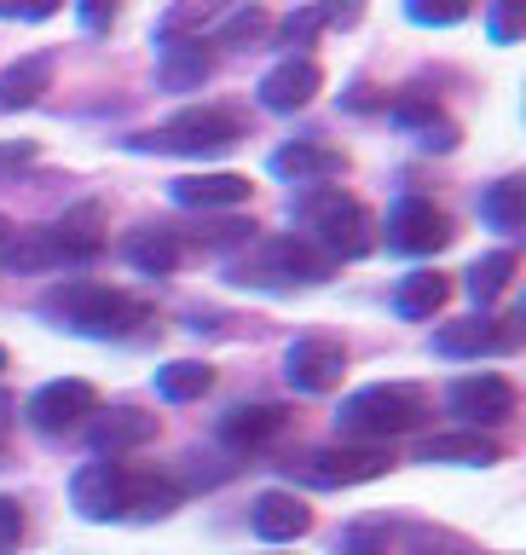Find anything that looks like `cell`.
<instances>
[{"instance_id": "1", "label": "cell", "mask_w": 526, "mask_h": 555, "mask_svg": "<svg viewBox=\"0 0 526 555\" xmlns=\"http://www.w3.org/2000/svg\"><path fill=\"white\" fill-rule=\"evenodd\" d=\"M41 312L64 319L76 336H139L151 324V307L133 301L128 289L93 284V278H64L41 295Z\"/></svg>"}, {"instance_id": "2", "label": "cell", "mask_w": 526, "mask_h": 555, "mask_svg": "<svg viewBox=\"0 0 526 555\" xmlns=\"http://www.w3.org/2000/svg\"><path fill=\"white\" fill-rule=\"evenodd\" d=\"M428 399L416 388H399V382H376V388H359L342 399L336 428L342 440H399V434L423 428Z\"/></svg>"}, {"instance_id": "3", "label": "cell", "mask_w": 526, "mask_h": 555, "mask_svg": "<svg viewBox=\"0 0 526 555\" xmlns=\"http://www.w3.org/2000/svg\"><path fill=\"white\" fill-rule=\"evenodd\" d=\"M295 215L302 225L312 232V243L330 255V260H354L371 249V215H364V203L354 191L342 185H307L302 203H295Z\"/></svg>"}, {"instance_id": "4", "label": "cell", "mask_w": 526, "mask_h": 555, "mask_svg": "<svg viewBox=\"0 0 526 555\" xmlns=\"http://www.w3.org/2000/svg\"><path fill=\"white\" fill-rule=\"evenodd\" d=\"M238 284H255V289H284V284H324L330 278V255L307 237H267L255 243L249 255L232 267Z\"/></svg>"}, {"instance_id": "5", "label": "cell", "mask_w": 526, "mask_h": 555, "mask_svg": "<svg viewBox=\"0 0 526 555\" xmlns=\"http://www.w3.org/2000/svg\"><path fill=\"white\" fill-rule=\"evenodd\" d=\"M243 139V121L232 111H180L174 121H163V128H151V133H133L128 145L133 151H163V156H220V151H232Z\"/></svg>"}, {"instance_id": "6", "label": "cell", "mask_w": 526, "mask_h": 555, "mask_svg": "<svg viewBox=\"0 0 526 555\" xmlns=\"http://www.w3.org/2000/svg\"><path fill=\"white\" fill-rule=\"evenodd\" d=\"M290 468H302L307 486H359V480L388 475L394 457L382 446H324V451H307V457L290 463Z\"/></svg>"}, {"instance_id": "7", "label": "cell", "mask_w": 526, "mask_h": 555, "mask_svg": "<svg viewBox=\"0 0 526 555\" xmlns=\"http://www.w3.org/2000/svg\"><path fill=\"white\" fill-rule=\"evenodd\" d=\"M128 492H133V468L116 463V457H99L76 468V480H69V498H76V509L87 520H121L128 515Z\"/></svg>"}, {"instance_id": "8", "label": "cell", "mask_w": 526, "mask_h": 555, "mask_svg": "<svg viewBox=\"0 0 526 555\" xmlns=\"http://www.w3.org/2000/svg\"><path fill=\"white\" fill-rule=\"evenodd\" d=\"M93 411H99V393H93V382H81V376H59L29 399V423L41 434H76V428L93 423Z\"/></svg>"}, {"instance_id": "9", "label": "cell", "mask_w": 526, "mask_h": 555, "mask_svg": "<svg viewBox=\"0 0 526 555\" xmlns=\"http://www.w3.org/2000/svg\"><path fill=\"white\" fill-rule=\"evenodd\" d=\"M446 405H451V416H463V423H475V428H503L515 416V388L498 371H475V376L451 382Z\"/></svg>"}, {"instance_id": "10", "label": "cell", "mask_w": 526, "mask_h": 555, "mask_svg": "<svg viewBox=\"0 0 526 555\" xmlns=\"http://www.w3.org/2000/svg\"><path fill=\"white\" fill-rule=\"evenodd\" d=\"M388 243L394 249H406V255H434V249H446L451 243V220H446V208H434L428 197H406L388 215Z\"/></svg>"}, {"instance_id": "11", "label": "cell", "mask_w": 526, "mask_h": 555, "mask_svg": "<svg viewBox=\"0 0 526 555\" xmlns=\"http://www.w3.org/2000/svg\"><path fill=\"white\" fill-rule=\"evenodd\" d=\"M342 371H347V353H342V341H330V336H302L284 353V376H290V388H302V393L336 388Z\"/></svg>"}, {"instance_id": "12", "label": "cell", "mask_w": 526, "mask_h": 555, "mask_svg": "<svg viewBox=\"0 0 526 555\" xmlns=\"http://www.w3.org/2000/svg\"><path fill=\"white\" fill-rule=\"evenodd\" d=\"M446 359H480V353H510L521 347V319H463V324H446L434 336Z\"/></svg>"}, {"instance_id": "13", "label": "cell", "mask_w": 526, "mask_h": 555, "mask_svg": "<svg viewBox=\"0 0 526 555\" xmlns=\"http://www.w3.org/2000/svg\"><path fill=\"white\" fill-rule=\"evenodd\" d=\"M319 87H324V69L312 59H302V52H290L284 64H272L260 76V104L267 111H302V104L319 99Z\"/></svg>"}, {"instance_id": "14", "label": "cell", "mask_w": 526, "mask_h": 555, "mask_svg": "<svg viewBox=\"0 0 526 555\" xmlns=\"http://www.w3.org/2000/svg\"><path fill=\"white\" fill-rule=\"evenodd\" d=\"M87 440H93L99 457H121V451H139L145 440H156V416L121 405V411H93L87 423Z\"/></svg>"}, {"instance_id": "15", "label": "cell", "mask_w": 526, "mask_h": 555, "mask_svg": "<svg viewBox=\"0 0 526 555\" xmlns=\"http://www.w3.org/2000/svg\"><path fill=\"white\" fill-rule=\"evenodd\" d=\"M41 232L52 243V260H93L104 249V208L81 203V208H69L59 225H41Z\"/></svg>"}, {"instance_id": "16", "label": "cell", "mask_w": 526, "mask_h": 555, "mask_svg": "<svg viewBox=\"0 0 526 555\" xmlns=\"http://www.w3.org/2000/svg\"><path fill=\"white\" fill-rule=\"evenodd\" d=\"M359 0H307L302 12H290L284 17V29H278V41L284 47H312L324 29H347V24H359Z\"/></svg>"}, {"instance_id": "17", "label": "cell", "mask_w": 526, "mask_h": 555, "mask_svg": "<svg viewBox=\"0 0 526 555\" xmlns=\"http://www.w3.org/2000/svg\"><path fill=\"white\" fill-rule=\"evenodd\" d=\"M249 520H255V532L267 538V544H290V538H302L312 527V509L295 492H260Z\"/></svg>"}, {"instance_id": "18", "label": "cell", "mask_w": 526, "mask_h": 555, "mask_svg": "<svg viewBox=\"0 0 526 555\" xmlns=\"http://www.w3.org/2000/svg\"><path fill=\"white\" fill-rule=\"evenodd\" d=\"M272 173L278 180H295V185H324V180L342 173V151L312 145V139H295V145L272 151Z\"/></svg>"}, {"instance_id": "19", "label": "cell", "mask_w": 526, "mask_h": 555, "mask_svg": "<svg viewBox=\"0 0 526 555\" xmlns=\"http://www.w3.org/2000/svg\"><path fill=\"white\" fill-rule=\"evenodd\" d=\"M174 203L180 208H238V203H249V180L243 173H185V180H174Z\"/></svg>"}, {"instance_id": "20", "label": "cell", "mask_w": 526, "mask_h": 555, "mask_svg": "<svg viewBox=\"0 0 526 555\" xmlns=\"http://www.w3.org/2000/svg\"><path fill=\"white\" fill-rule=\"evenodd\" d=\"M41 93H52V52H29L0 69V111H29Z\"/></svg>"}, {"instance_id": "21", "label": "cell", "mask_w": 526, "mask_h": 555, "mask_svg": "<svg viewBox=\"0 0 526 555\" xmlns=\"http://www.w3.org/2000/svg\"><path fill=\"white\" fill-rule=\"evenodd\" d=\"M208 76H215V59L203 52V41H168V47H163L156 81H163L168 93H191V87H203Z\"/></svg>"}, {"instance_id": "22", "label": "cell", "mask_w": 526, "mask_h": 555, "mask_svg": "<svg viewBox=\"0 0 526 555\" xmlns=\"http://www.w3.org/2000/svg\"><path fill=\"white\" fill-rule=\"evenodd\" d=\"M290 428V411L284 405H238L232 416L220 423V440L226 446H267V440H278V434Z\"/></svg>"}, {"instance_id": "23", "label": "cell", "mask_w": 526, "mask_h": 555, "mask_svg": "<svg viewBox=\"0 0 526 555\" xmlns=\"http://www.w3.org/2000/svg\"><path fill=\"white\" fill-rule=\"evenodd\" d=\"M180 255H185V243H180V232H174V225H145V232L128 237V260H133L145 278L174 272V267H180Z\"/></svg>"}, {"instance_id": "24", "label": "cell", "mask_w": 526, "mask_h": 555, "mask_svg": "<svg viewBox=\"0 0 526 555\" xmlns=\"http://www.w3.org/2000/svg\"><path fill=\"white\" fill-rule=\"evenodd\" d=\"M446 272H411V278H399V289H394V307L406 312V319H434V312L446 307Z\"/></svg>"}, {"instance_id": "25", "label": "cell", "mask_w": 526, "mask_h": 555, "mask_svg": "<svg viewBox=\"0 0 526 555\" xmlns=\"http://www.w3.org/2000/svg\"><path fill=\"white\" fill-rule=\"evenodd\" d=\"M503 451L498 440H486V434H434V440H423V463H498Z\"/></svg>"}, {"instance_id": "26", "label": "cell", "mask_w": 526, "mask_h": 555, "mask_svg": "<svg viewBox=\"0 0 526 555\" xmlns=\"http://www.w3.org/2000/svg\"><path fill=\"white\" fill-rule=\"evenodd\" d=\"M208 388H215V371H208V364H197V359H174V364H163V371H156V393L174 399V405L203 399Z\"/></svg>"}, {"instance_id": "27", "label": "cell", "mask_w": 526, "mask_h": 555, "mask_svg": "<svg viewBox=\"0 0 526 555\" xmlns=\"http://www.w3.org/2000/svg\"><path fill=\"white\" fill-rule=\"evenodd\" d=\"M180 486L163 480V475H145V468H133V492H128V515H174L180 509Z\"/></svg>"}, {"instance_id": "28", "label": "cell", "mask_w": 526, "mask_h": 555, "mask_svg": "<svg viewBox=\"0 0 526 555\" xmlns=\"http://www.w3.org/2000/svg\"><path fill=\"white\" fill-rule=\"evenodd\" d=\"M480 215L498 225V232H521L526 225V180H498L480 197Z\"/></svg>"}, {"instance_id": "29", "label": "cell", "mask_w": 526, "mask_h": 555, "mask_svg": "<svg viewBox=\"0 0 526 555\" xmlns=\"http://www.w3.org/2000/svg\"><path fill=\"white\" fill-rule=\"evenodd\" d=\"M510 278H515V255L498 249V255H486V260H475V267H469V295L486 307V301H498V295L510 289Z\"/></svg>"}, {"instance_id": "30", "label": "cell", "mask_w": 526, "mask_h": 555, "mask_svg": "<svg viewBox=\"0 0 526 555\" xmlns=\"http://www.w3.org/2000/svg\"><path fill=\"white\" fill-rule=\"evenodd\" d=\"M267 29H272L267 7H249V0H243V7L226 12V24L215 29V41H220V47H243V41H260Z\"/></svg>"}, {"instance_id": "31", "label": "cell", "mask_w": 526, "mask_h": 555, "mask_svg": "<svg viewBox=\"0 0 526 555\" xmlns=\"http://www.w3.org/2000/svg\"><path fill=\"white\" fill-rule=\"evenodd\" d=\"M411 24H428V29H446V24H463L475 12V0H406Z\"/></svg>"}, {"instance_id": "32", "label": "cell", "mask_w": 526, "mask_h": 555, "mask_svg": "<svg viewBox=\"0 0 526 555\" xmlns=\"http://www.w3.org/2000/svg\"><path fill=\"white\" fill-rule=\"evenodd\" d=\"M521 17H526V0H498V7H492L486 29H492V41H498V47H510L515 35H521Z\"/></svg>"}, {"instance_id": "33", "label": "cell", "mask_w": 526, "mask_h": 555, "mask_svg": "<svg viewBox=\"0 0 526 555\" xmlns=\"http://www.w3.org/2000/svg\"><path fill=\"white\" fill-rule=\"evenodd\" d=\"M336 555H388V527H354Z\"/></svg>"}, {"instance_id": "34", "label": "cell", "mask_w": 526, "mask_h": 555, "mask_svg": "<svg viewBox=\"0 0 526 555\" xmlns=\"http://www.w3.org/2000/svg\"><path fill=\"white\" fill-rule=\"evenodd\" d=\"M17 538H24V509H17V498H0V555H12Z\"/></svg>"}, {"instance_id": "35", "label": "cell", "mask_w": 526, "mask_h": 555, "mask_svg": "<svg viewBox=\"0 0 526 555\" xmlns=\"http://www.w3.org/2000/svg\"><path fill=\"white\" fill-rule=\"evenodd\" d=\"M416 145H423V151H451V145H458V128H451L446 116H434L428 128H416Z\"/></svg>"}, {"instance_id": "36", "label": "cell", "mask_w": 526, "mask_h": 555, "mask_svg": "<svg viewBox=\"0 0 526 555\" xmlns=\"http://www.w3.org/2000/svg\"><path fill=\"white\" fill-rule=\"evenodd\" d=\"M24 163H35V139H7V145H0V180Z\"/></svg>"}, {"instance_id": "37", "label": "cell", "mask_w": 526, "mask_h": 555, "mask_svg": "<svg viewBox=\"0 0 526 555\" xmlns=\"http://www.w3.org/2000/svg\"><path fill=\"white\" fill-rule=\"evenodd\" d=\"M116 7H121V0H81V24L87 29H111Z\"/></svg>"}, {"instance_id": "38", "label": "cell", "mask_w": 526, "mask_h": 555, "mask_svg": "<svg viewBox=\"0 0 526 555\" xmlns=\"http://www.w3.org/2000/svg\"><path fill=\"white\" fill-rule=\"evenodd\" d=\"M64 0H24V17H52Z\"/></svg>"}, {"instance_id": "39", "label": "cell", "mask_w": 526, "mask_h": 555, "mask_svg": "<svg viewBox=\"0 0 526 555\" xmlns=\"http://www.w3.org/2000/svg\"><path fill=\"white\" fill-rule=\"evenodd\" d=\"M7 237H12V220H7V215H0V243H7Z\"/></svg>"}, {"instance_id": "40", "label": "cell", "mask_w": 526, "mask_h": 555, "mask_svg": "<svg viewBox=\"0 0 526 555\" xmlns=\"http://www.w3.org/2000/svg\"><path fill=\"white\" fill-rule=\"evenodd\" d=\"M0 12H17V0H0Z\"/></svg>"}, {"instance_id": "41", "label": "cell", "mask_w": 526, "mask_h": 555, "mask_svg": "<svg viewBox=\"0 0 526 555\" xmlns=\"http://www.w3.org/2000/svg\"><path fill=\"white\" fill-rule=\"evenodd\" d=\"M0 371H7V347H0Z\"/></svg>"}, {"instance_id": "42", "label": "cell", "mask_w": 526, "mask_h": 555, "mask_svg": "<svg viewBox=\"0 0 526 555\" xmlns=\"http://www.w3.org/2000/svg\"><path fill=\"white\" fill-rule=\"evenodd\" d=\"M0 446H7V434H0Z\"/></svg>"}, {"instance_id": "43", "label": "cell", "mask_w": 526, "mask_h": 555, "mask_svg": "<svg viewBox=\"0 0 526 555\" xmlns=\"http://www.w3.org/2000/svg\"><path fill=\"white\" fill-rule=\"evenodd\" d=\"M215 7H226V0H215Z\"/></svg>"}]
</instances>
